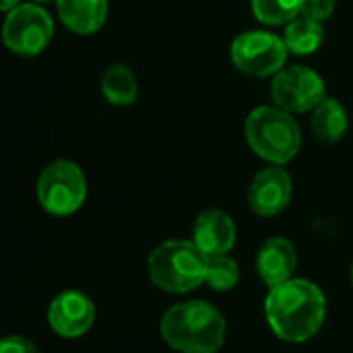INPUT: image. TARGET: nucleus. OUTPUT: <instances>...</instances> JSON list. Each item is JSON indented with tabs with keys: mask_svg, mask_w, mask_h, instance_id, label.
Instances as JSON below:
<instances>
[{
	"mask_svg": "<svg viewBox=\"0 0 353 353\" xmlns=\"http://www.w3.org/2000/svg\"><path fill=\"white\" fill-rule=\"evenodd\" d=\"M335 10V0H304L302 4V17L314 19L319 23L327 21Z\"/></svg>",
	"mask_w": 353,
	"mask_h": 353,
	"instance_id": "nucleus-19",
	"label": "nucleus"
},
{
	"mask_svg": "<svg viewBox=\"0 0 353 353\" xmlns=\"http://www.w3.org/2000/svg\"><path fill=\"white\" fill-rule=\"evenodd\" d=\"M192 242L207 256L228 254L236 244V223L228 213L219 209L203 211L194 221Z\"/></svg>",
	"mask_w": 353,
	"mask_h": 353,
	"instance_id": "nucleus-11",
	"label": "nucleus"
},
{
	"mask_svg": "<svg viewBox=\"0 0 353 353\" xmlns=\"http://www.w3.org/2000/svg\"><path fill=\"white\" fill-rule=\"evenodd\" d=\"M95 323V306L81 292H62L48 306V325L64 339L83 337Z\"/></svg>",
	"mask_w": 353,
	"mask_h": 353,
	"instance_id": "nucleus-9",
	"label": "nucleus"
},
{
	"mask_svg": "<svg viewBox=\"0 0 353 353\" xmlns=\"http://www.w3.org/2000/svg\"><path fill=\"white\" fill-rule=\"evenodd\" d=\"M54 35V23L50 14L35 4H19L12 8L2 27L4 43L10 52L19 56L41 54Z\"/></svg>",
	"mask_w": 353,
	"mask_h": 353,
	"instance_id": "nucleus-7",
	"label": "nucleus"
},
{
	"mask_svg": "<svg viewBox=\"0 0 353 353\" xmlns=\"http://www.w3.org/2000/svg\"><path fill=\"white\" fill-rule=\"evenodd\" d=\"M323 39H325L323 23L308 19V17L294 19L292 23H288L285 33H283V41H285L288 50L298 56L314 54L321 48Z\"/></svg>",
	"mask_w": 353,
	"mask_h": 353,
	"instance_id": "nucleus-15",
	"label": "nucleus"
},
{
	"mask_svg": "<svg viewBox=\"0 0 353 353\" xmlns=\"http://www.w3.org/2000/svg\"><path fill=\"white\" fill-rule=\"evenodd\" d=\"M296 267L298 252L288 238H269L256 254V273L269 288L290 281Z\"/></svg>",
	"mask_w": 353,
	"mask_h": 353,
	"instance_id": "nucleus-12",
	"label": "nucleus"
},
{
	"mask_svg": "<svg viewBox=\"0 0 353 353\" xmlns=\"http://www.w3.org/2000/svg\"><path fill=\"white\" fill-rule=\"evenodd\" d=\"M19 6V0H0V8L4 10V12H10L12 8H17Z\"/></svg>",
	"mask_w": 353,
	"mask_h": 353,
	"instance_id": "nucleus-21",
	"label": "nucleus"
},
{
	"mask_svg": "<svg viewBox=\"0 0 353 353\" xmlns=\"http://www.w3.org/2000/svg\"><path fill=\"white\" fill-rule=\"evenodd\" d=\"M265 314L273 333L288 343H306L323 327L327 300L323 290L308 279H290L269 290Z\"/></svg>",
	"mask_w": 353,
	"mask_h": 353,
	"instance_id": "nucleus-1",
	"label": "nucleus"
},
{
	"mask_svg": "<svg viewBox=\"0 0 353 353\" xmlns=\"http://www.w3.org/2000/svg\"><path fill=\"white\" fill-rule=\"evenodd\" d=\"M225 319L203 300H188L172 306L159 323L161 339L176 352L215 353L225 341Z\"/></svg>",
	"mask_w": 353,
	"mask_h": 353,
	"instance_id": "nucleus-2",
	"label": "nucleus"
},
{
	"mask_svg": "<svg viewBox=\"0 0 353 353\" xmlns=\"http://www.w3.org/2000/svg\"><path fill=\"white\" fill-rule=\"evenodd\" d=\"M60 21L77 35L95 33L108 17V0H56Z\"/></svg>",
	"mask_w": 353,
	"mask_h": 353,
	"instance_id": "nucleus-13",
	"label": "nucleus"
},
{
	"mask_svg": "<svg viewBox=\"0 0 353 353\" xmlns=\"http://www.w3.org/2000/svg\"><path fill=\"white\" fill-rule=\"evenodd\" d=\"M209 256L188 240H168L147 259L149 279L168 294H188L207 281Z\"/></svg>",
	"mask_w": 353,
	"mask_h": 353,
	"instance_id": "nucleus-3",
	"label": "nucleus"
},
{
	"mask_svg": "<svg viewBox=\"0 0 353 353\" xmlns=\"http://www.w3.org/2000/svg\"><path fill=\"white\" fill-rule=\"evenodd\" d=\"M285 41L269 31H244L232 41V60L244 74L269 77L283 70L288 60Z\"/></svg>",
	"mask_w": 353,
	"mask_h": 353,
	"instance_id": "nucleus-6",
	"label": "nucleus"
},
{
	"mask_svg": "<svg viewBox=\"0 0 353 353\" xmlns=\"http://www.w3.org/2000/svg\"><path fill=\"white\" fill-rule=\"evenodd\" d=\"M240 281V267L234 259L228 254L221 256H209L207 265V285L215 292H230Z\"/></svg>",
	"mask_w": 353,
	"mask_h": 353,
	"instance_id": "nucleus-18",
	"label": "nucleus"
},
{
	"mask_svg": "<svg viewBox=\"0 0 353 353\" xmlns=\"http://www.w3.org/2000/svg\"><path fill=\"white\" fill-rule=\"evenodd\" d=\"M271 97L285 112H310L327 99V87L308 66H288L273 77Z\"/></svg>",
	"mask_w": 353,
	"mask_h": 353,
	"instance_id": "nucleus-8",
	"label": "nucleus"
},
{
	"mask_svg": "<svg viewBox=\"0 0 353 353\" xmlns=\"http://www.w3.org/2000/svg\"><path fill=\"white\" fill-rule=\"evenodd\" d=\"M101 93L112 105H130L137 101L139 85L134 72L124 64H114L103 72Z\"/></svg>",
	"mask_w": 353,
	"mask_h": 353,
	"instance_id": "nucleus-16",
	"label": "nucleus"
},
{
	"mask_svg": "<svg viewBox=\"0 0 353 353\" xmlns=\"http://www.w3.org/2000/svg\"><path fill=\"white\" fill-rule=\"evenodd\" d=\"M352 281H353V267H352Z\"/></svg>",
	"mask_w": 353,
	"mask_h": 353,
	"instance_id": "nucleus-23",
	"label": "nucleus"
},
{
	"mask_svg": "<svg viewBox=\"0 0 353 353\" xmlns=\"http://www.w3.org/2000/svg\"><path fill=\"white\" fill-rule=\"evenodd\" d=\"M290 201H292V178L279 165L265 168L250 182L248 203L250 209L261 217L279 215L290 205Z\"/></svg>",
	"mask_w": 353,
	"mask_h": 353,
	"instance_id": "nucleus-10",
	"label": "nucleus"
},
{
	"mask_svg": "<svg viewBox=\"0 0 353 353\" xmlns=\"http://www.w3.org/2000/svg\"><path fill=\"white\" fill-rule=\"evenodd\" d=\"M312 112H314L312 114V130L323 143L331 145V143H337L339 139H343V134L347 130V112L337 99L327 97Z\"/></svg>",
	"mask_w": 353,
	"mask_h": 353,
	"instance_id": "nucleus-14",
	"label": "nucleus"
},
{
	"mask_svg": "<svg viewBox=\"0 0 353 353\" xmlns=\"http://www.w3.org/2000/svg\"><path fill=\"white\" fill-rule=\"evenodd\" d=\"M244 132L250 149L275 165L292 161L302 145L300 126L292 112L277 105H261L252 110L246 118Z\"/></svg>",
	"mask_w": 353,
	"mask_h": 353,
	"instance_id": "nucleus-4",
	"label": "nucleus"
},
{
	"mask_svg": "<svg viewBox=\"0 0 353 353\" xmlns=\"http://www.w3.org/2000/svg\"><path fill=\"white\" fill-rule=\"evenodd\" d=\"M87 196V180L83 170L68 159L52 161L37 180V199L46 213L68 217L77 213Z\"/></svg>",
	"mask_w": 353,
	"mask_h": 353,
	"instance_id": "nucleus-5",
	"label": "nucleus"
},
{
	"mask_svg": "<svg viewBox=\"0 0 353 353\" xmlns=\"http://www.w3.org/2000/svg\"><path fill=\"white\" fill-rule=\"evenodd\" d=\"M304 0H252V12L261 23L283 25L302 14Z\"/></svg>",
	"mask_w": 353,
	"mask_h": 353,
	"instance_id": "nucleus-17",
	"label": "nucleus"
},
{
	"mask_svg": "<svg viewBox=\"0 0 353 353\" xmlns=\"http://www.w3.org/2000/svg\"><path fill=\"white\" fill-rule=\"evenodd\" d=\"M0 353H41L25 337H6L0 345Z\"/></svg>",
	"mask_w": 353,
	"mask_h": 353,
	"instance_id": "nucleus-20",
	"label": "nucleus"
},
{
	"mask_svg": "<svg viewBox=\"0 0 353 353\" xmlns=\"http://www.w3.org/2000/svg\"><path fill=\"white\" fill-rule=\"evenodd\" d=\"M37 2H48V0H37Z\"/></svg>",
	"mask_w": 353,
	"mask_h": 353,
	"instance_id": "nucleus-22",
	"label": "nucleus"
}]
</instances>
